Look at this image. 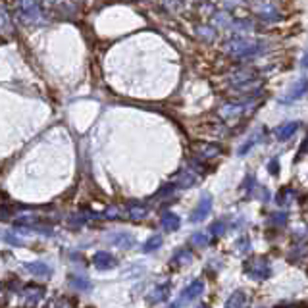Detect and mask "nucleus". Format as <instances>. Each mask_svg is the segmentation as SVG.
<instances>
[{
  "label": "nucleus",
  "instance_id": "0eeeda50",
  "mask_svg": "<svg viewBox=\"0 0 308 308\" xmlns=\"http://www.w3.org/2000/svg\"><path fill=\"white\" fill-rule=\"evenodd\" d=\"M25 270L29 271V273H33L35 277H49L50 273H52V270H50L45 262H27L25 264Z\"/></svg>",
  "mask_w": 308,
  "mask_h": 308
},
{
  "label": "nucleus",
  "instance_id": "423d86ee",
  "mask_svg": "<svg viewBox=\"0 0 308 308\" xmlns=\"http://www.w3.org/2000/svg\"><path fill=\"white\" fill-rule=\"evenodd\" d=\"M204 291V283L197 279V281H193V283L189 285L187 289H185L183 293H181V298L177 300V304H181V302H187V300H193V298H197L200 293Z\"/></svg>",
  "mask_w": 308,
  "mask_h": 308
},
{
  "label": "nucleus",
  "instance_id": "9d476101",
  "mask_svg": "<svg viewBox=\"0 0 308 308\" xmlns=\"http://www.w3.org/2000/svg\"><path fill=\"white\" fill-rule=\"evenodd\" d=\"M179 216H175L172 212H166L164 216L160 218V225L166 229V231H175V229H179Z\"/></svg>",
  "mask_w": 308,
  "mask_h": 308
},
{
  "label": "nucleus",
  "instance_id": "393cba45",
  "mask_svg": "<svg viewBox=\"0 0 308 308\" xmlns=\"http://www.w3.org/2000/svg\"><path fill=\"white\" fill-rule=\"evenodd\" d=\"M283 220H285L283 214H275V218H273V223H281Z\"/></svg>",
  "mask_w": 308,
  "mask_h": 308
},
{
  "label": "nucleus",
  "instance_id": "a211bd4d",
  "mask_svg": "<svg viewBox=\"0 0 308 308\" xmlns=\"http://www.w3.org/2000/svg\"><path fill=\"white\" fill-rule=\"evenodd\" d=\"M168 291H170L168 285L156 287V289H154V295H150V302H160V300H164V298L168 296Z\"/></svg>",
  "mask_w": 308,
  "mask_h": 308
},
{
  "label": "nucleus",
  "instance_id": "f03ea898",
  "mask_svg": "<svg viewBox=\"0 0 308 308\" xmlns=\"http://www.w3.org/2000/svg\"><path fill=\"white\" fill-rule=\"evenodd\" d=\"M22 296L25 298L27 304H37V302H41V298L45 296V287L35 285V283L25 285L24 291H22Z\"/></svg>",
  "mask_w": 308,
  "mask_h": 308
},
{
  "label": "nucleus",
  "instance_id": "f3484780",
  "mask_svg": "<svg viewBox=\"0 0 308 308\" xmlns=\"http://www.w3.org/2000/svg\"><path fill=\"white\" fill-rule=\"evenodd\" d=\"M162 245V237L160 235H152L150 239H148L147 243L143 245V252H152V250H156L158 246Z\"/></svg>",
  "mask_w": 308,
  "mask_h": 308
},
{
  "label": "nucleus",
  "instance_id": "20e7f679",
  "mask_svg": "<svg viewBox=\"0 0 308 308\" xmlns=\"http://www.w3.org/2000/svg\"><path fill=\"white\" fill-rule=\"evenodd\" d=\"M93 264L97 266V270H110V268H114L118 262H116V258L112 256L110 252L100 250V252H97V254L93 256Z\"/></svg>",
  "mask_w": 308,
  "mask_h": 308
},
{
  "label": "nucleus",
  "instance_id": "412c9836",
  "mask_svg": "<svg viewBox=\"0 0 308 308\" xmlns=\"http://www.w3.org/2000/svg\"><path fill=\"white\" fill-rule=\"evenodd\" d=\"M175 260H179L181 264H187V262L191 260V252H189V250H179V252L175 254Z\"/></svg>",
  "mask_w": 308,
  "mask_h": 308
},
{
  "label": "nucleus",
  "instance_id": "7ed1b4c3",
  "mask_svg": "<svg viewBox=\"0 0 308 308\" xmlns=\"http://www.w3.org/2000/svg\"><path fill=\"white\" fill-rule=\"evenodd\" d=\"M245 270L248 271L252 277H260V279H264V277L270 275V268H268V264L262 262V260H252V262H248V264L245 266Z\"/></svg>",
  "mask_w": 308,
  "mask_h": 308
},
{
  "label": "nucleus",
  "instance_id": "6e6552de",
  "mask_svg": "<svg viewBox=\"0 0 308 308\" xmlns=\"http://www.w3.org/2000/svg\"><path fill=\"white\" fill-rule=\"evenodd\" d=\"M296 129H298V123L296 122L285 123L281 127H275V129H273V135L277 137L279 141H287V139H291V137L295 135Z\"/></svg>",
  "mask_w": 308,
  "mask_h": 308
},
{
  "label": "nucleus",
  "instance_id": "4468645a",
  "mask_svg": "<svg viewBox=\"0 0 308 308\" xmlns=\"http://www.w3.org/2000/svg\"><path fill=\"white\" fill-rule=\"evenodd\" d=\"M147 206H143V204H129L127 206V216L131 218V220H143L145 216H147Z\"/></svg>",
  "mask_w": 308,
  "mask_h": 308
},
{
  "label": "nucleus",
  "instance_id": "f8f14e48",
  "mask_svg": "<svg viewBox=\"0 0 308 308\" xmlns=\"http://www.w3.org/2000/svg\"><path fill=\"white\" fill-rule=\"evenodd\" d=\"M14 31V25L12 20L8 16V10L4 4H0V33H12Z\"/></svg>",
  "mask_w": 308,
  "mask_h": 308
},
{
  "label": "nucleus",
  "instance_id": "bb28decb",
  "mask_svg": "<svg viewBox=\"0 0 308 308\" xmlns=\"http://www.w3.org/2000/svg\"><path fill=\"white\" fill-rule=\"evenodd\" d=\"M302 66H304V68H308V54L304 56V58H302Z\"/></svg>",
  "mask_w": 308,
  "mask_h": 308
},
{
  "label": "nucleus",
  "instance_id": "1a4fd4ad",
  "mask_svg": "<svg viewBox=\"0 0 308 308\" xmlns=\"http://www.w3.org/2000/svg\"><path fill=\"white\" fill-rule=\"evenodd\" d=\"M106 239L110 241L112 245L120 246V248H129V246L135 243V239H133L129 233H112V235H108Z\"/></svg>",
  "mask_w": 308,
  "mask_h": 308
},
{
  "label": "nucleus",
  "instance_id": "5701e85b",
  "mask_svg": "<svg viewBox=\"0 0 308 308\" xmlns=\"http://www.w3.org/2000/svg\"><path fill=\"white\" fill-rule=\"evenodd\" d=\"M220 229H223V223H222V222H216V223H214V225H212V227H210V231H212V233H214V235L222 233Z\"/></svg>",
  "mask_w": 308,
  "mask_h": 308
},
{
  "label": "nucleus",
  "instance_id": "39448f33",
  "mask_svg": "<svg viewBox=\"0 0 308 308\" xmlns=\"http://www.w3.org/2000/svg\"><path fill=\"white\" fill-rule=\"evenodd\" d=\"M210 208H212V198L210 197H202L200 202L197 204V208L193 210V216H191V222H200L208 216Z\"/></svg>",
  "mask_w": 308,
  "mask_h": 308
},
{
  "label": "nucleus",
  "instance_id": "ddd939ff",
  "mask_svg": "<svg viewBox=\"0 0 308 308\" xmlns=\"http://www.w3.org/2000/svg\"><path fill=\"white\" fill-rule=\"evenodd\" d=\"M70 287H74L75 291H81V293H87V291H91V281L87 279V277H79V275H72L70 277Z\"/></svg>",
  "mask_w": 308,
  "mask_h": 308
},
{
  "label": "nucleus",
  "instance_id": "f257e3e1",
  "mask_svg": "<svg viewBox=\"0 0 308 308\" xmlns=\"http://www.w3.org/2000/svg\"><path fill=\"white\" fill-rule=\"evenodd\" d=\"M18 14L25 24H39L43 18L41 0H20L18 2Z\"/></svg>",
  "mask_w": 308,
  "mask_h": 308
},
{
  "label": "nucleus",
  "instance_id": "a878e982",
  "mask_svg": "<svg viewBox=\"0 0 308 308\" xmlns=\"http://www.w3.org/2000/svg\"><path fill=\"white\" fill-rule=\"evenodd\" d=\"M270 172H273V173H277V160H273V162H270Z\"/></svg>",
  "mask_w": 308,
  "mask_h": 308
},
{
  "label": "nucleus",
  "instance_id": "9b49d317",
  "mask_svg": "<svg viewBox=\"0 0 308 308\" xmlns=\"http://www.w3.org/2000/svg\"><path fill=\"white\" fill-rule=\"evenodd\" d=\"M308 91V79H302V81H298L293 89H291V93L287 95L283 99V102H293V100H296V99H300L304 93Z\"/></svg>",
  "mask_w": 308,
  "mask_h": 308
},
{
  "label": "nucleus",
  "instance_id": "4be33fe9",
  "mask_svg": "<svg viewBox=\"0 0 308 308\" xmlns=\"http://www.w3.org/2000/svg\"><path fill=\"white\" fill-rule=\"evenodd\" d=\"M4 239H6L8 243H12V245H24L22 239H16V237H12V235H4Z\"/></svg>",
  "mask_w": 308,
  "mask_h": 308
},
{
  "label": "nucleus",
  "instance_id": "aec40b11",
  "mask_svg": "<svg viewBox=\"0 0 308 308\" xmlns=\"http://www.w3.org/2000/svg\"><path fill=\"white\" fill-rule=\"evenodd\" d=\"M243 302H245V296H243V293H239V291H237V293H235V295L231 296L225 304H227V306H237V304H243Z\"/></svg>",
  "mask_w": 308,
  "mask_h": 308
},
{
  "label": "nucleus",
  "instance_id": "dca6fc26",
  "mask_svg": "<svg viewBox=\"0 0 308 308\" xmlns=\"http://www.w3.org/2000/svg\"><path fill=\"white\" fill-rule=\"evenodd\" d=\"M175 181L179 183V187H191V185L197 181V177H195V175H191L189 172H181L177 177H175Z\"/></svg>",
  "mask_w": 308,
  "mask_h": 308
},
{
  "label": "nucleus",
  "instance_id": "6ab92c4d",
  "mask_svg": "<svg viewBox=\"0 0 308 308\" xmlns=\"http://www.w3.org/2000/svg\"><path fill=\"white\" fill-rule=\"evenodd\" d=\"M191 243L195 246H206L208 245V237L204 233H195L193 237H191Z\"/></svg>",
  "mask_w": 308,
  "mask_h": 308
},
{
  "label": "nucleus",
  "instance_id": "2eb2a0df",
  "mask_svg": "<svg viewBox=\"0 0 308 308\" xmlns=\"http://www.w3.org/2000/svg\"><path fill=\"white\" fill-rule=\"evenodd\" d=\"M195 152L202 158H212V156H216L220 152V147H216V145H197Z\"/></svg>",
  "mask_w": 308,
  "mask_h": 308
},
{
  "label": "nucleus",
  "instance_id": "b1692460",
  "mask_svg": "<svg viewBox=\"0 0 308 308\" xmlns=\"http://www.w3.org/2000/svg\"><path fill=\"white\" fill-rule=\"evenodd\" d=\"M106 218H118V208H108L106 210Z\"/></svg>",
  "mask_w": 308,
  "mask_h": 308
}]
</instances>
